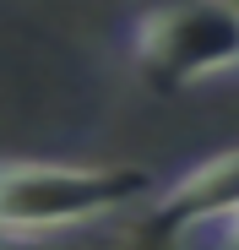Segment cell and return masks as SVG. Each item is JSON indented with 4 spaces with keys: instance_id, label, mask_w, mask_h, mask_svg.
<instances>
[{
    "instance_id": "5b68a950",
    "label": "cell",
    "mask_w": 239,
    "mask_h": 250,
    "mask_svg": "<svg viewBox=\"0 0 239 250\" xmlns=\"http://www.w3.org/2000/svg\"><path fill=\"white\" fill-rule=\"evenodd\" d=\"M0 250H44V245H33V239H0Z\"/></svg>"
},
{
    "instance_id": "7a4b0ae2",
    "label": "cell",
    "mask_w": 239,
    "mask_h": 250,
    "mask_svg": "<svg viewBox=\"0 0 239 250\" xmlns=\"http://www.w3.org/2000/svg\"><path fill=\"white\" fill-rule=\"evenodd\" d=\"M125 65L152 93H179L196 82L239 71V6H152L125 22Z\"/></svg>"
},
{
    "instance_id": "277c9868",
    "label": "cell",
    "mask_w": 239,
    "mask_h": 250,
    "mask_svg": "<svg viewBox=\"0 0 239 250\" xmlns=\"http://www.w3.org/2000/svg\"><path fill=\"white\" fill-rule=\"evenodd\" d=\"M196 250H239V218H228V223H212V229H201L190 239Z\"/></svg>"
},
{
    "instance_id": "6da1fadb",
    "label": "cell",
    "mask_w": 239,
    "mask_h": 250,
    "mask_svg": "<svg viewBox=\"0 0 239 250\" xmlns=\"http://www.w3.org/2000/svg\"><path fill=\"white\" fill-rule=\"evenodd\" d=\"M158 174L141 163H44L0 158V239H44L60 229L103 223L114 212L147 207Z\"/></svg>"
},
{
    "instance_id": "3957f363",
    "label": "cell",
    "mask_w": 239,
    "mask_h": 250,
    "mask_svg": "<svg viewBox=\"0 0 239 250\" xmlns=\"http://www.w3.org/2000/svg\"><path fill=\"white\" fill-rule=\"evenodd\" d=\"M228 218H239V147L190 163L147 201V234L163 245H190L201 229Z\"/></svg>"
}]
</instances>
